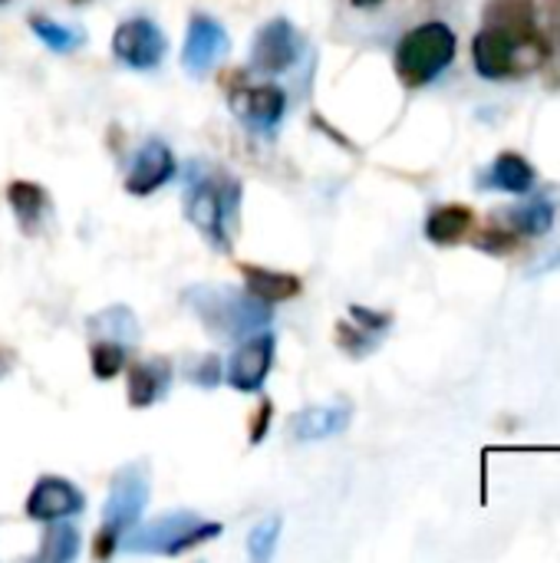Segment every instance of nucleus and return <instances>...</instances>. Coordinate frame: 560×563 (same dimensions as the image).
<instances>
[{"label": "nucleus", "instance_id": "5701e85b", "mask_svg": "<svg viewBox=\"0 0 560 563\" xmlns=\"http://www.w3.org/2000/svg\"><path fill=\"white\" fill-rule=\"evenodd\" d=\"M89 366L96 379H116L125 366V350L116 340H102L89 350Z\"/></svg>", "mask_w": 560, "mask_h": 563}, {"label": "nucleus", "instance_id": "bb28decb", "mask_svg": "<svg viewBox=\"0 0 560 563\" xmlns=\"http://www.w3.org/2000/svg\"><path fill=\"white\" fill-rule=\"evenodd\" d=\"M271 419H274V402H271V399L257 402L254 412H251V419H248V442H251V445H261V442L267 439Z\"/></svg>", "mask_w": 560, "mask_h": 563}, {"label": "nucleus", "instance_id": "9b49d317", "mask_svg": "<svg viewBox=\"0 0 560 563\" xmlns=\"http://www.w3.org/2000/svg\"><path fill=\"white\" fill-rule=\"evenodd\" d=\"M231 106L238 115H244L257 129H271L281 122L287 109V96L281 86H228Z\"/></svg>", "mask_w": 560, "mask_h": 563}, {"label": "nucleus", "instance_id": "2eb2a0df", "mask_svg": "<svg viewBox=\"0 0 560 563\" xmlns=\"http://www.w3.org/2000/svg\"><path fill=\"white\" fill-rule=\"evenodd\" d=\"M244 284H248V294L264 300L267 307L271 303H284V300H294L304 284L297 274H287V271H267V267H257V264H238Z\"/></svg>", "mask_w": 560, "mask_h": 563}, {"label": "nucleus", "instance_id": "7c9ffc66", "mask_svg": "<svg viewBox=\"0 0 560 563\" xmlns=\"http://www.w3.org/2000/svg\"><path fill=\"white\" fill-rule=\"evenodd\" d=\"M380 0H353V7H376Z\"/></svg>", "mask_w": 560, "mask_h": 563}, {"label": "nucleus", "instance_id": "a211bd4d", "mask_svg": "<svg viewBox=\"0 0 560 563\" xmlns=\"http://www.w3.org/2000/svg\"><path fill=\"white\" fill-rule=\"evenodd\" d=\"M7 201H10V208H13V214H17L20 228H23V234H36L40 224H43V218L53 208L46 188L36 185V181H23V178L7 185Z\"/></svg>", "mask_w": 560, "mask_h": 563}, {"label": "nucleus", "instance_id": "1a4fd4ad", "mask_svg": "<svg viewBox=\"0 0 560 563\" xmlns=\"http://www.w3.org/2000/svg\"><path fill=\"white\" fill-rule=\"evenodd\" d=\"M271 366H274V336L271 333H257L248 343H241V350L231 356L228 383L238 393H257L264 386Z\"/></svg>", "mask_w": 560, "mask_h": 563}, {"label": "nucleus", "instance_id": "4be33fe9", "mask_svg": "<svg viewBox=\"0 0 560 563\" xmlns=\"http://www.w3.org/2000/svg\"><path fill=\"white\" fill-rule=\"evenodd\" d=\"M76 551H79V534H76V528L59 525V521H50V531L43 534L40 561L66 563L76 558Z\"/></svg>", "mask_w": 560, "mask_h": 563}, {"label": "nucleus", "instance_id": "20e7f679", "mask_svg": "<svg viewBox=\"0 0 560 563\" xmlns=\"http://www.w3.org/2000/svg\"><path fill=\"white\" fill-rule=\"evenodd\" d=\"M238 195L241 188L224 178V175H208V178H198L191 195H188V218L191 224L211 241L218 244L221 251L231 247V238H228V218L234 214L238 208Z\"/></svg>", "mask_w": 560, "mask_h": 563}, {"label": "nucleus", "instance_id": "423d86ee", "mask_svg": "<svg viewBox=\"0 0 560 563\" xmlns=\"http://www.w3.org/2000/svg\"><path fill=\"white\" fill-rule=\"evenodd\" d=\"M165 33L149 16L122 20L112 33V53L132 69H152L165 56Z\"/></svg>", "mask_w": 560, "mask_h": 563}, {"label": "nucleus", "instance_id": "f257e3e1", "mask_svg": "<svg viewBox=\"0 0 560 563\" xmlns=\"http://www.w3.org/2000/svg\"><path fill=\"white\" fill-rule=\"evenodd\" d=\"M455 33L442 20L413 26L396 46V76L406 89H422L439 79L455 59Z\"/></svg>", "mask_w": 560, "mask_h": 563}, {"label": "nucleus", "instance_id": "6e6552de", "mask_svg": "<svg viewBox=\"0 0 560 563\" xmlns=\"http://www.w3.org/2000/svg\"><path fill=\"white\" fill-rule=\"evenodd\" d=\"M297 46H300V40H297V30L290 26V20L277 16V20H271V23H264L257 30L251 63L261 73H284L297 59Z\"/></svg>", "mask_w": 560, "mask_h": 563}, {"label": "nucleus", "instance_id": "473e14b6", "mask_svg": "<svg viewBox=\"0 0 560 563\" xmlns=\"http://www.w3.org/2000/svg\"><path fill=\"white\" fill-rule=\"evenodd\" d=\"M0 3H7V0H0Z\"/></svg>", "mask_w": 560, "mask_h": 563}, {"label": "nucleus", "instance_id": "aec40b11", "mask_svg": "<svg viewBox=\"0 0 560 563\" xmlns=\"http://www.w3.org/2000/svg\"><path fill=\"white\" fill-rule=\"evenodd\" d=\"M505 224L515 228L521 238H541L554 228V218H558V198L554 195H535L531 201L505 211Z\"/></svg>", "mask_w": 560, "mask_h": 563}, {"label": "nucleus", "instance_id": "9d476101", "mask_svg": "<svg viewBox=\"0 0 560 563\" xmlns=\"http://www.w3.org/2000/svg\"><path fill=\"white\" fill-rule=\"evenodd\" d=\"M175 175V155L165 142H145L142 152L135 155V165L125 175V191L135 198L152 195L155 188H162L168 178Z\"/></svg>", "mask_w": 560, "mask_h": 563}, {"label": "nucleus", "instance_id": "f3484780", "mask_svg": "<svg viewBox=\"0 0 560 563\" xmlns=\"http://www.w3.org/2000/svg\"><path fill=\"white\" fill-rule=\"evenodd\" d=\"M172 376V363L168 360H149V363H135L129 366V379H125V396L132 409H149L168 386Z\"/></svg>", "mask_w": 560, "mask_h": 563}, {"label": "nucleus", "instance_id": "7ed1b4c3", "mask_svg": "<svg viewBox=\"0 0 560 563\" xmlns=\"http://www.w3.org/2000/svg\"><path fill=\"white\" fill-rule=\"evenodd\" d=\"M545 56H548V46L521 43L518 36L492 23H482V30L472 40V59L482 79H512V76L531 73L538 63H545Z\"/></svg>", "mask_w": 560, "mask_h": 563}, {"label": "nucleus", "instance_id": "b1692460", "mask_svg": "<svg viewBox=\"0 0 560 563\" xmlns=\"http://www.w3.org/2000/svg\"><path fill=\"white\" fill-rule=\"evenodd\" d=\"M472 241L485 254H515L521 247V234L515 228H508V224H492V228L479 231Z\"/></svg>", "mask_w": 560, "mask_h": 563}, {"label": "nucleus", "instance_id": "412c9836", "mask_svg": "<svg viewBox=\"0 0 560 563\" xmlns=\"http://www.w3.org/2000/svg\"><path fill=\"white\" fill-rule=\"evenodd\" d=\"M30 30L36 33V40L46 46V49H53V53H73L79 43H83V33L79 30H73V26H66V23H56V20H50V16H43V13H30Z\"/></svg>", "mask_w": 560, "mask_h": 563}, {"label": "nucleus", "instance_id": "393cba45", "mask_svg": "<svg viewBox=\"0 0 560 563\" xmlns=\"http://www.w3.org/2000/svg\"><path fill=\"white\" fill-rule=\"evenodd\" d=\"M277 538H281V518H264V521L251 531V538H248L251 558H254V561H267V558L274 554V548H277Z\"/></svg>", "mask_w": 560, "mask_h": 563}, {"label": "nucleus", "instance_id": "0eeeda50", "mask_svg": "<svg viewBox=\"0 0 560 563\" xmlns=\"http://www.w3.org/2000/svg\"><path fill=\"white\" fill-rule=\"evenodd\" d=\"M83 505H86V498H83V492L69 482V478H56V475H43L36 485H33V492H30V498H26V518H33V521H63V518H69V515H79L83 511Z\"/></svg>", "mask_w": 560, "mask_h": 563}, {"label": "nucleus", "instance_id": "cd10ccee", "mask_svg": "<svg viewBox=\"0 0 560 563\" xmlns=\"http://www.w3.org/2000/svg\"><path fill=\"white\" fill-rule=\"evenodd\" d=\"M350 317L356 327H363L366 333H386L393 317L389 313H380V310H366V307H350Z\"/></svg>", "mask_w": 560, "mask_h": 563}, {"label": "nucleus", "instance_id": "6ab92c4d", "mask_svg": "<svg viewBox=\"0 0 560 563\" xmlns=\"http://www.w3.org/2000/svg\"><path fill=\"white\" fill-rule=\"evenodd\" d=\"M350 426V409L343 406H307L290 419V432L304 442L340 435Z\"/></svg>", "mask_w": 560, "mask_h": 563}, {"label": "nucleus", "instance_id": "c85d7f7f", "mask_svg": "<svg viewBox=\"0 0 560 563\" xmlns=\"http://www.w3.org/2000/svg\"><path fill=\"white\" fill-rule=\"evenodd\" d=\"M119 531L116 528H109V525H102L99 531H96V538H92V558L96 561H106V558H112L116 554V544H119Z\"/></svg>", "mask_w": 560, "mask_h": 563}, {"label": "nucleus", "instance_id": "39448f33", "mask_svg": "<svg viewBox=\"0 0 560 563\" xmlns=\"http://www.w3.org/2000/svg\"><path fill=\"white\" fill-rule=\"evenodd\" d=\"M224 528L218 521H201L195 515H168L149 528H142L129 548L132 551H152V554H185L211 538H218Z\"/></svg>", "mask_w": 560, "mask_h": 563}, {"label": "nucleus", "instance_id": "c756f323", "mask_svg": "<svg viewBox=\"0 0 560 563\" xmlns=\"http://www.w3.org/2000/svg\"><path fill=\"white\" fill-rule=\"evenodd\" d=\"M218 379H221V363H218V356H205L201 366L195 369V383H198V386H218Z\"/></svg>", "mask_w": 560, "mask_h": 563}, {"label": "nucleus", "instance_id": "2f4dec72", "mask_svg": "<svg viewBox=\"0 0 560 563\" xmlns=\"http://www.w3.org/2000/svg\"><path fill=\"white\" fill-rule=\"evenodd\" d=\"M69 3H79V0H69Z\"/></svg>", "mask_w": 560, "mask_h": 563}, {"label": "nucleus", "instance_id": "dca6fc26", "mask_svg": "<svg viewBox=\"0 0 560 563\" xmlns=\"http://www.w3.org/2000/svg\"><path fill=\"white\" fill-rule=\"evenodd\" d=\"M472 231H475V211L469 205H439L426 218V238L436 247L462 244L465 238H472Z\"/></svg>", "mask_w": 560, "mask_h": 563}, {"label": "nucleus", "instance_id": "ddd939ff", "mask_svg": "<svg viewBox=\"0 0 560 563\" xmlns=\"http://www.w3.org/2000/svg\"><path fill=\"white\" fill-rule=\"evenodd\" d=\"M538 185V172L535 165L518 155V152H502L479 178V188H492V191H505V195H528Z\"/></svg>", "mask_w": 560, "mask_h": 563}, {"label": "nucleus", "instance_id": "f03ea898", "mask_svg": "<svg viewBox=\"0 0 560 563\" xmlns=\"http://www.w3.org/2000/svg\"><path fill=\"white\" fill-rule=\"evenodd\" d=\"M185 297L195 307V313L205 320V327L218 330L224 336L251 333L271 320V310L264 300H257L251 294H238L231 287H191Z\"/></svg>", "mask_w": 560, "mask_h": 563}, {"label": "nucleus", "instance_id": "a878e982", "mask_svg": "<svg viewBox=\"0 0 560 563\" xmlns=\"http://www.w3.org/2000/svg\"><path fill=\"white\" fill-rule=\"evenodd\" d=\"M337 346L347 350V353H353V356H366V353L376 346V340H373V333H366L363 327L340 320V323H337Z\"/></svg>", "mask_w": 560, "mask_h": 563}, {"label": "nucleus", "instance_id": "f8f14e48", "mask_svg": "<svg viewBox=\"0 0 560 563\" xmlns=\"http://www.w3.org/2000/svg\"><path fill=\"white\" fill-rule=\"evenodd\" d=\"M228 53V33L218 20H211L208 13H195L188 20V36H185V66L191 69H205L211 66L218 56Z\"/></svg>", "mask_w": 560, "mask_h": 563}, {"label": "nucleus", "instance_id": "4468645a", "mask_svg": "<svg viewBox=\"0 0 560 563\" xmlns=\"http://www.w3.org/2000/svg\"><path fill=\"white\" fill-rule=\"evenodd\" d=\"M145 498H149L145 482L135 478V468H125V472L116 478L112 495H109V501H106V525L116 528L119 534H125V531L135 525L139 511L145 508Z\"/></svg>", "mask_w": 560, "mask_h": 563}]
</instances>
